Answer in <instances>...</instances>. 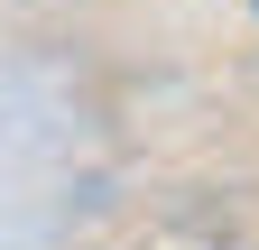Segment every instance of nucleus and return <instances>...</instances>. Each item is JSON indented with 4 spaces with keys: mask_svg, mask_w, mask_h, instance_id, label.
I'll list each match as a JSON object with an SVG mask.
<instances>
[]
</instances>
